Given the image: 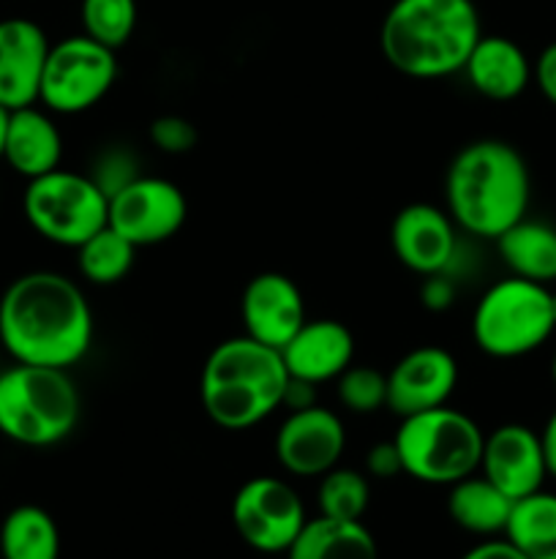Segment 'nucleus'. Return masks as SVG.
<instances>
[{"label":"nucleus","mask_w":556,"mask_h":559,"mask_svg":"<svg viewBox=\"0 0 556 559\" xmlns=\"http://www.w3.org/2000/svg\"><path fill=\"white\" fill-rule=\"evenodd\" d=\"M540 442H543L545 469H548L551 478H556V409L551 413V418L545 420V429L540 431Z\"/></svg>","instance_id":"37"},{"label":"nucleus","mask_w":556,"mask_h":559,"mask_svg":"<svg viewBox=\"0 0 556 559\" xmlns=\"http://www.w3.org/2000/svg\"><path fill=\"white\" fill-rule=\"evenodd\" d=\"M63 158V136L55 120L36 104L11 109L5 126L3 162L22 178L33 180L60 167Z\"/></svg>","instance_id":"19"},{"label":"nucleus","mask_w":556,"mask_h":559,"mask_svg":"<svg viewBox=\"0 0 556 559\" xmlns=\"http://www.w3.org/2000/svg\"><path fill=\"white\" fill-rule=\"evenodd\" d=\"M371 484L365 473L352 467H333L322 475L316 506L322 516L343 519V522H360L368 511Z\"/></svg>","instance_id":"27"},{"label":"nucleus","mask_w":556,"mask_h":559,"mask_svg":"<svg viewBox=\"0 0 556 559\" xmlns=\"http://www.w3.org/2000/svg\"><path fill=\"white\" fill-rule=\"evenodd\" d=\"M240 317H243L245 336L281 353L283 344L305 322L303 293L283 273H259V276L245 284L243 300H240Z\"/></svg>","instance_id":"16"},{"label":"nucleus","mask_w":556,"mask_h":559,"mask_svg":"<svg viewBox=\"0 0 556 559\" xmlns=\"http://www.w3.org/2000/svg\"><path fill=\"white\" fill-rule=\"evenodd\" d=\"M3 559H60V530L38 506H20L0 524Z\"/></svg>","instance_id":"25"},{"label":"nucleus","mask_w":556,"mask_h":559,"mask_svg":"<svg viewBox=\"0 0 556 559\" xmlns=\"http://www.w3.org/2000/svg\"><path fill=\"white\" fill-rule=\"evenodd\" d=\"M118 80L114 49L90 36H69L49 44L38 102L58 115H80L96 107Z\"/></svg>","instance_id":"9"},{"label":"nucleus","mask_w":556,"mask_h":559,"mask_svg":"<svg viewBox=\"0 0 556 559\" xmlns=\"http://www.w3.org/2000/svg\"><path fill=\"white\" fill-rule=\"evenodd\" d=\"M447 213L463 233L496 240L527 218L532 178L521 153L501 140H478L452 156L445 175Z\"/></svg>","instance_id":"2"},{"label":"nucleus","mask_w":556,"mask_h":559,"mask_svg":"<svg viewBox=\"0 0 556 559\" xmlns=\"http://www.w3.org/2000/svg\"><path fill=\"white\" fill-rule=\"evenodd\" d=\"M551 377H554V385H556V355H554V364H551Z\"/></svg>","instance_id":"40"},{"label":"nucleus","mask_w":556,"mask_h":559,"mask_svg":"<svg viewBox=\"0 0 556 559\" xmlns=\"http://www.w3.org/2000/svg\"><path fill=\"white\" fill-rule=\"evenodd\" d=\"M510 497L501 489H496L485 475H469V478L458 480L450 486V495H447V513H450L452 522L461 530L472 535H505L507 519L512 511Z\"/></svg>","instance_id":"22"},{"label":"nucleus","mask_w":556,"mask_h":559,"mask_svg":"<svg viewBox=\"0 0 556 559\" xmlns=\"http://www.w3.org/2000/svg\"><path fill=\"white\" fill-rule=\"evenodd\" d=\"M336 396L349 413H376L387 407V374H382L374 366H349L336 380Z\"/></svg>","instance_id":"29"},{"label":"nucleus","mask_w":556,"mask_h":559,"mask_svg":"<svg viewBox=\"0 0 556 559\" xmlns=\"http://www.w3.org/2000/svg\"><path fill=\"white\" fill-rule=\"evenodd\" d=\"M0 344L16 364L71 369L93 344V311L80 284L31 271L0 295Z\"/></svg>","instance_id":"1"},{"label":"nucleus","mask_w":556,"mask_h":559,"mask_svg":"<svg viewBox=\"0 0 556 559\" xmlns=\"http://www.w3.org/2000/svg\"><path fill=\"white\" fill-rule=\"evenodd\" d=\"M390 243L398 262L420 276L447 273L456 262L458 238L450 213L428 202H412L392 218Z\"/></svg>","instance_id":"13"},{"label":"nucleus","mask_w":556,"mask_h":559,"mask_svg":"<svg viewBox=\"0 0 556 559\" xmlns=\"http://www.w3.org/2000/svg\"><path fill=\"white\" fill-rule=\"evenodd\" d=\"M458 385V364L447 349L418 347L387 374V407L398 415L425 413L447 404Z\"/></svg>","instance_id":"14"},{"label":"nucleus","mask_w":556,"mask_h":559,"mask_svg":"<svg viewBox=\"0 0 556 559\" xmlns=\"http://www.w3.org/2000/svg\"><path fill=\"white\" fill-rule=\"evenodd\" d=\"M554 331L551 289L529 278H501L491 284L474 306V344L491 358H523L543 347Z\"/></svg>","instance_id":"7"},{"label":"nucleus","mask_w":556,"mask_h":559,"mask_svg":"<svg viewBox=\"0 0 556 559\" xmlns=\"http://www.w3.org/2000/svg\"><path fill=\"white\" fill-rule=\"evenodd\" d=\"M287 559H379L374 535L363 522L316 516L305 522Z\"/></svg>","instance_id":"21"},{"label":"nucleus","mask_w":556,"mask_h":559,"mask_svg":"<svg viewBox=\"0 0 556 559\" xmlns=\"http://www.w3.org/2000/svg\"><path fill=\"white\" fill-rule=\"evenodd\" d=\"M134 257L136 246L129 243L123 235H118L107 224L76 249V265L87 282L109 287V284H118L129 276L131 267H134Z\"/></svg>","instance_id":"26"},{"label":"nucleus","mask_w":556,"mask_h":559,"mask_svg":"<svg viewBox=\"0 0 556 559\" xmlns=\"http://www.w3.org/2000/svg\"><path fill=\"white\" fill-rule=\"evenodd\" d=\"M469 85L491 102H512L532 82L527 52L507 36H480L463 66Z\"/></svg>","instance_id":"20"},{"label":"nucleus","mask_w":556,"mask_h":559,"mask_svg":"<svg viewBox=\"0 0 556 559\" xmlns=\"http://www.w3.org/2000/svg\"><path fill=\"white\" fill-rule=\"evenodd\" d=\"M82 31L109 49L129 44L136 27V0H82Z\"/></svg>","instance_id":"28"},{"label":"nucleus","mask_w":556,"mask_h":559,"mask_svg":"<svg viewBox=\"0 0 556 559\" xmlns=\"http://www.w3.org/2000/svg\"><path fill=\"white\" fill-rule=\"evenodd\" d=\"M532 80L537 82L540 93L556 107V41L540 52V58L532 66Z\"/></svg>","instance_id":"34"},{"label":"nucleus","mask_w":556,"mask_h":559,"mask_svg":"<svg viewBox=\"0 0 556 559\" xmlns=\"http://www.w3.org/2000/svg\"><path fill=\"white\" fill-rule=\"evenodd\" d=\"M287 382L289 371L278 349L251 336L227 338L202 366V409L221 429H251L281 407Z\"/></svg>","instance_id":"4"},{"label":"nucleus","mask_w":556,"mask_h":559,"mask_svg":"<svg viewBox=\"0 0 556 559\" xmlns=\"http://www.w3.org/2000/svg\"><path fill=\"white\" fill-rule=\"evenodd\" d=\"M281 358L289 377L322 385L338 380L352 366L354 338L343 322L305 320L281 347Z\"/></svg>","instance_id":"18"},{"label":"nucleus","mask_w":556,"mask_h":559,"mask_svg":"<svg viewBox=\"0 0 556 559\" xmlns=\"http://www.w3.org/2000/svg\"><path fill=\"white\" fill-rule=\"evenodd\" d=\"M22 211L44 240L80 249L90 235L107 227L109 197L90 175L58 167L41 178L27 180Z\"/></svg>","instance_id":"8"},{"label":"nucleus","mask_w":556,"mask_h":559,"mask_svg":"<svg viewBox=\"0 0 556 559\" xmlns=\"http://www.w3.org/2000/svg\"><path fill=\"white\" fill-rule=\"evenodd\" d=\"M305 522L309 516L298 491L273 475L245 480L232 500L234 530L262 555H287Z\"/></svg>","instance_id":"10"},{"label":"nucleus","mask_w":556,"mask_h":559,"mask_svg":"<svg viewBox=\"0 0 556 559\" xmlns=\"http://www.w3.org/2000/svg\"><path fill=\"white\" fill-rule=\"evenodd\" d=\"M90 178L96 180L104 194L112 197L114 191H120L125 183L140 178V175H136V162L129 151H109L98 156L96 173Z\"/></svg>","instance_id":"31"},{"label":"nucleus","mask_w":556,"mask_h":559,"mask_svg":"<svg viewBox=\"0 0 556 559\" xmlns=\"http://www.w3.org/2000/svg\"><path fill=\"white\" fill-rule=\"evenodd\" d=\"M505 538L529 559H556V495L540 489L512 502Z\"/></svg>","instance_id":"24"},{"label":"nucleus","mask_w":556,"mask_h":559,"mask_svg":"<svg viewBox=\"0 0 556 559\" xmlns=\"http://www.w3.org/2000/svg\"><path fill=\"white\" fill-rule=\"evenodd\" d=\"M480 36L474 0H392L379 27V49L412 80H442L463 71Z\"/></svg>","instance_id":"3"},{"label":"nucleus","mask_w":556,"mask_h":559,"mask_svg":"<svg viewBox=\"0 0 556 559\" xmlns=\"http://www.w3.org/2000/svg\"><path fill=\"white\" fill-rule=\"evenodd\" d=\"M5 126H9V109L0 107V162H3V145H5Z\"/></svg>","instance_id":"38"},{"label":"nucleus","mask_w":556,"mask_h":559,"mask_svg":"<svg viewBox=\"0 0 556 559\" xmlns=\"http://www.w3.org/2000/svg\"><path fill=\"white\" fill-rule=\"evenodd\" d=\"M343 448L347 431L341 418L319 404L289 413L276 435V459L287 473L300 478H316L338 467Z\"/></svg>","instance_id":"12"},{"label":"nucleus","mask_w":556,"mask_h":559,"mask_svg":"<svg viewBox=\"0 0 556 559\" xmlns=\"http://www.w3.org/2000/svg\"><path fill=\"white\" fill-rule=\"evenodd\" d=\"M189 216L185 194L167 178H134L109 197L107 224L136 249L174 238Z\"/></svg>","instance_id":"11"},{"label":"nucleus","mask_w":556,"mask_h":559,"mask_svg":"<svg viewBox=\"0 0 556 559\" xmlns=\"http://www.w3.org/2000/svg\"><path fill=\"white\" fill-rule=\"evenodd\" d=\"M316 404V385L314 382H305V380H294L289 377L287 382V391H283V404L281 407L294 409H309Z\"/></svg>","instance_id":"35"},{"label":"nucleus","mask_w":556,"mask_h":559,"mask_svg":"<svg viewBox=\"0 0 556 559\" xmlns=\"http://www.w3.org/2000/svg\"><path fill=\"white\" fill-rule=\"evenodd\" d=\"M49 38L27 16L0 20V107L22 109L38 102Z\"/></svg>","instance_id":"17"},{"label":"nucleus","mask_w":556,"mask_h":559,"mask_svg":"<svg viewBox=\"0 0 556 559\" xmlns=\"http://www.w3.org/2000/svg\"><path fill=\"white\" fill-rule=\"evenodd\" d=\"M461 559H529L527 555L516 549L510 540H483V544L472 546Z\"/></svg>","instance_id":"36"},{"label":"nucleus","mask_w":556,"mask_h":559,"mask_svg":"<svg viewBox=\"0 0 556 559\" xmlns=\"http://www.w3.org/2000/svg\"><path fill=\"white\" fill-rule=\"evenodd\" d=\"M153 145L169 156H183L196 145V126L183 115H161L150 123Z\"/></svg>","instance_id":"30"},{"label":"nucleus","mask_w":556,"mask_h":559,"mask_svg":"<svg viewBox=\"0 0 556 559\" xmlns=\"http://www.w3.org/2000/svg\"><path fill=\"white\" fill-rule=\"evenodd\" d=\"M365 469H368L371 478H396V475L403 473L401 453H398L396 442H376L374 448L365 456Z\"/></svg>","instance_id":"32"},{"label":"nucleus","mask_w":556,"mask_h":559,"mask_svg":"<svg viewBox=\"0 0 556 559\" xmlns=\"http://www.w3.org/2000/svg\"><path fill=\"white\" fill-rule=\"evenodd\" d=\"M80 415L82 399L69 369L14 364L0 374V435L16 445H58Z\"/></svg>","instance_id":"5"},{"label":"nucleus","mask_w":556,"mask_h":559,"mask_svg":"<svg viewBox=\"0 0 556 559\" xmlns=\"http://www.w3.org/2000/svg\"><path fill=\"white\" fill-rule=\"evenodd\" d=\"M551 311H554V322H556V293H551Z\"/></svg>","instance_id":"39"},{"label":"nucleus","mask_w":556,"mask_h":559,"mask_svg":"<svg viewBox=\"0 0 556 559\" xmlns=\"http://www.w3.org/2000/svg\"><path fill=\"white\" fill-rule=\"evenodd\" d=\"M480 469L510 500L534 495L548 478L540 435L523 424L499 426L485 437Z\"/></svg>","instance_id":"15"},{"label":"nucleus","mask_w":556,"mask_h":559,"mask_svg":"<svg viewBox=\"0 0 556 559\" xmlns=\"http://www.w3.org/2000/svg\"><path fill=\"white\" fill-rule=\"evenodd\" d=\"M420 300L428 311L450 309L452 300H456V284L447 273H431V276H425L423 287H420Z\"/></svg>","instance_id":"33"},{"label":"nucleus","mask_w":556,"mask_h":559,"mask_svg":"<svg viewBox=\"0 0 556 559\" xmlns=\"http://www.w3.org/2000/svg\"><path fill=\"white\" fill-rule=\"evenodd\" d=\"M392 442L409 478L431 486H452L480 469L485 435L467 413L442 404L401 418Z\"/></svg>","instance_id":"6"},{"label":"nucleus","mask_w":556,"mask_h":559,"mask_svg":"<svg viewBox=\"0 0 556 559\" xmlns=\"http://www.w3.org/2000/svg\"><path fill=\"white\" fill-rule=\"evenodd\" d=\"M501 262L512 276L537 284L556 282V227L521 218L496 238Z\"/></svg>","instance_id":"23"}]
</instances>
